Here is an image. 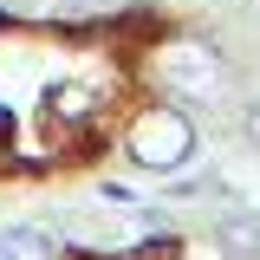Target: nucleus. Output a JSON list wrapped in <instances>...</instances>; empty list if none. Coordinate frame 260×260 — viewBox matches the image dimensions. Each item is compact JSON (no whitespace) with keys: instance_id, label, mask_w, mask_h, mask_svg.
Listing matches in <instances>:
<instances>
[{"instance_id":"1","label":"nucleus","mask_w":260,"mask_h":260,"mask_svg":"<svg viewBox=\"0 0 260 260\" xmlns=\"http://www.w3.org/2000/svg\"><path fill=\"white\" fill-rule=\"evenodd\" d=\"M202 150V130H195V111L176 104V98H156L143 104L124 124V156L143 169V176H182Z\"/></svg>"},{"instance_id":"5","label":"nucleus","mask_w":260,"mask_h":260,"mask_svg":"<svg viewBox=\"0 0 260 260\" xmlns=\"http://www.w3.org/2000/svg\"><path fill=\"white\" fill-rule=\"evenodd\" d=\"M241 137L260 150V98H247V111H241Z\"/></svg>"},{"instance_id":"3","label":"nucleus","mask_w":260,"mask_h":260,"mask_svg":"<svg viewBox=\"0 0 260 260\" xmlns=\"http://www.w3.org/2000/svg\"><path fill=\"white\" fill-rule=\"evenodd\" d=\"M215 247L228 260H260V215L254 208H228L215 221Z\"/></svg>"},{"instance_id":"4","label":"nucleus","mask_w":260,"mask_h":260,"mask_svg":"<svg viewBox=\"0 0 260 260\" xmlns=\"http://www.w3.org/2000/svg\"><path fill=\"white\" fill-rule=\"evenodd\" d=\"M0 260H59V247H52L46 228L13 221V228H0Z\"/></svg>"},{"instance_id":"2","label":"nucleus","mask_w":260,"mask_h":260,"mask_svg":"<svg viewBox=\"0 0 260 260\" xmlns=\"http://www.w3.org/2000/svg\"><path fill=\"white\" fill-rule=\"evenodd\" d=\"M156 78H162V91L176 98V104H215L228 85V59L208 46V39H176V46H162V59H156Z\"/></svg>"}]
</instances>
